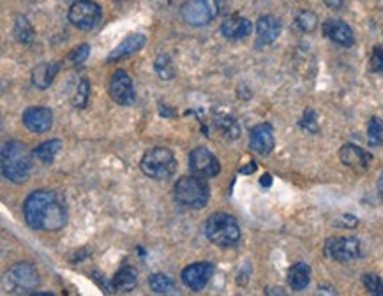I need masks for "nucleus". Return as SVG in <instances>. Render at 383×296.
<instances>
[{"mask_svg": "<svg viewBox=\"0 0 383 296\" xmlns=\"http://www.w3.org/2000/svg\"><path fill=\"white\" fill-rule=\"evenodd\" d=\"M371 67H373V71H375V73L382 74V76H383V50L380 48V46H376V48L373 50Z\"/></svg>", "mask_w": 383, "mask_h": 296, "instance_id": "33", "label": "nucleus"}, {"mask_svg": "<svg viewBox=\"0 0 383 296\" xmlns=\"http://www.w3.org/2000/svg\"><path fill=\"white\" fill-rule=\"evenodd\" d=\"M212 265L210 263H194L182 270V282L193 291H200L207 286L208 279L212 275Z\"/></svg>", "mask_w": 383, "mask_h": 296, "instance_id": "14", "label": "nucleus"}, {"mask_svg": "<svg viewBox=\"0 0 383 296\" xmlns=\"http://www.w3.org/2000/svg\"><path fill=\"white\" fill-rule=\"evenodd\" d=\"M295 22H297V27L302 32H312L318 25L317 15L311 11H301L297 15V20H295Z\"/></svg>", "mask_w": 383, "mask_h": 296, "instance_id": "27", "label": "nucleus"}, {"mask_svg": "<svg viewBox=\"0 0 383 296\" xmlns=\"http://www.w3.org/2000/svg\"><path fill=\"white\" fill-rule=\"evenodd\" d=\"M205 237L217 247H231L240 238V228L231 215L217 212L205 222Z\"/></svg>", "mask_w": 383, "mask_h": 296, "instance_id": "3", "label": "nucleus"}, {"mask_svg": "<svg viewBox=\"0 0 383 296\" xmlns=\"http://www.w3.org/2000/svg\"><path fill=\"white\" fill-rule=\"evenodd\" d=\"M324 34L331 39V41H334L335 45L346 46V48L354 46L355 43L354 30L346 25L345 22H341V20H328V22H325Z\"/></svg>", "mask_w": 383, "mask_h": 296, "instance_id": "15", "label": "nucleus"}, {"mask_svg": "<svg viewBox=\"0 0 383 296\" xmlns=\"http://www.w3.org/2000/svg\"><path fill=\"white\" fill-rule=\"evenodd\" d=\"M368 141L371 147H380L383 145V124L382 120L373 117L368 126Z\"/></svg>", "mask_w": 383, "mask_h": 296, "instance_id": "26", "label": "nucleus"}, {"mask_svg": "<svg viewBox=\"0 0 383 296\" xmlns=\"http://www.w3.org/2000/svg\"><path fill=\"white\" fill-rule=\"evenodd\" d=\"M143 46H145V36H143V34H131V36H127L126 39L110 53L106 60H108V62H115V60L126 59V57L140 52Z\"/></svg>", "mask_w": 383, "mask_h": 296, "instance_id": "18", "label": "nucleus"}, {"mask_svg": "<svg viewBox=\"0 0 383 296\" xmlns=\"http://www.w3.org/2000/svg\"><path fill=\"white\" fill-rule=\"evenodd\" d=\"M224 0H187L182 6V18L191 27H203L221 13Z\"/></svg>", "mask_w": 383, "mask_h": 296, "instance_id": "6", "label": "nucleus"}, {"mask_svg": "<svg viewBox=\"0 0 383 296\" xmlns=\"http://www.w3.org/2000/svg\"><path fill=\"white\" fill-rule=\"evenodd\" d=\"M260 184L263 185V187H270V184H272L270 175H263V177H261V180H260Z\"/></svg>", "mask_w": 383, "mask_h": 296, "instance_id": "36", "label": "nucleus"}, {"mask_svg": "<svg viewBox=\"0 0 383 296\" xmlns=\"http://www.w3.org/2000/svg\"><path fill=\"white\" fill-rule=\"evenodd\" d=\"M256 34L260 45H270L281 34L280 20L274 16H261L256 23Z\"/></svg>", "mask_w": 383, "mask_h": 296, "instance_id": "19", "label": "nucleus"}, {"mask_svg": "<svg viewBox=\"0 0 383 296\" xmlns=\"http://www.w3.org/2000/svg\"><path fill=\"white\" fill-rule=\"evenodd\" d=\"M208 185L201 177H184L175 184V200L182 207L203 208L208 203Z\"/></svg>", "mask_w": 383, "mask_h": 296, "instance_id": "5", "label": "nucleus"}, {"mask_svg": "<svg viewBox=\"0 0 383 296\" xmlns=\"http://www.w3.org/2000/svg\"><path fill=\"white\" fill-rule=\"evenodd\" d=\"M23 215L32 230L59 231L66 226L67 210L62 198L50 191H36L23 205Z\"/></svg>", "mask_w": 383, "mask_h": 296, "instance_id": "1", "label": "nucleus"}, {"mask_svg": "<svg viewBox=\"0 0 383 296\" xmlns=\"http://www.w3.org/2000/svg\"><path fill=\"white\" fill-rule=\"evenodd\" d=\"M217 126H219V129L223 131V133L226 134L230 140H237V138L240 136V129H238V124L235 122L233 119H230V117H223V119L217 122Z\"/></svg>", "mask_w": 383, "mask_h": 296, "instance_id": "28", "label": "nucleus"}, {"mask_svg": "<svg viewBox=\"0 0 383 296\" xmlns=\"http://www.w3.org/2000/svg\"><path fill=\"white\" fill-rule=\"evenodd\" d=\"M138 284V275L136 272L131 267H124L122 270L117 272V275L112 281V288L115 289L117 293H129L136 288Z\"/></svg>", "mask_w": 383, "mask_h": 296, "instance_id": "22", "label": "nucleus"}, {"mask_svg": "<svg viewBox=\"0 0 383 296\" xmlns=\"http://www.w3.org/2000/svg\"><path fill=\"white\" fill-rule=\"evenodd\" d=\"M250 147L258 156H268L274 150V131L270 124H260L251 131Z\"/></svg>", "mask_w": 383, "mask_h": 296, "instance_id": "13", "label": "nucleus"}, {"mask_svg": "<svg viewBox=\"0 0 383 296\" xmlns=\"http://www.w3.org/2000/svg\"><path fill=\"white\" fill-rule=\"evenodd\" d=\"M189 170L196 177L214 178L219 173L221 166L219 161L216 159V156L210 150H207L203 147H198L189 154Z\"/></svg>", "mask_w": 383, "mask_h": 296, "instance_id": "9", "label": "nucleus"}, {"mask_svg": "<svg viewBox=\"0 0 383 296\" xmlns=\"http://www.w3.org/2000/svg\"><path fill=\"white\" fill-rule=\"evenodd\" d=\"M108 92L110 97H112L117 104L129 106V104L134 103L133 80H131V76L126 71H115V73H113L112 80H110Z\"/></svg>", "mask_w": 383, "mask_h": 296, "instance_id": "11", "label": "nucleus"}, {"mask_svg": "<svg viewBox=\"0 0 383 296\" xmlns=\"http://www.w3.org/2000/svg\"><path fill=\"white\" fill-rule=\"evenodd\" d=\"M140 166L147 177L154 178V180H168L171 175L175 173L177 161L171 150L164 147H156L147 150Z\"/></svg>", "mask_w": 383, "mask_h": 296, "instance_id": "4", "label": "nucleus"}, {"mask_svg": "<svg viewBox=\"0 0 383 296\" xmlns=\"http://www.w3.org/2000/svg\"><path fill=\"white\" fill-rule=\"evenodd\" d=\"M362 282H364L366 289H368L371 295H383V281L378 275L366 274L364 277H362Z\"/></svg>", "mask_w": 383, "mask_h": 296, "instance_id": "31", "label": "nucleus"}, {"mask_svg": "<svg viewBox=\"0 0 383 296\" xmlns=\"http://www.w3.org/2000/svg\"><path fill=\"white\" fill-rule=\"evenodd\" d=\"M59 67L60 66L57 62L39 64V66L34 67L32 71V83L41 90L48 89V87L53 83V80H55L57 73H59Z\"/></svg>", "mask_w": 383, "mask_h": 296, "instance_id": "20", "label": "nucleus"}, {"mask_svg": "<svg viewBox=\"0 0 383 296\" xmlns=\"http://www.w3.org/2000/svg\"><path fill=\"white\" fill-rule=\"evenodd\" d=\"M311 282V268L305 263H297L288 272V284L294 291H302Z\"/></svg>", "mask_w": 383, "mask_h": 296, "instance_id": "21", "label": "nucleus"}, {"mask_svg": "<svg viewBox=\"0 0 383 296\" xmlns=\"http://www.w3.org/2000/svg\"><path fill=\"white\" fill-rule=\"evenodd\" d=\"M15 36L20 43H23V45H29V43H32L34 29L25 16H18V18H16Z\"/></svg>", "mask_w": 383, "mask_h": 296, "instance_id": "24", "label": "nucleus"}, {"mask_svg": "<svg viewBox=\"0 0 383 296\" xmlns=\"http://www.w3.org/2000/svg\"><path fill=\"white\" fill-rule=\"evenodd\" d=\"M60 148H62V141L60 140L45 141V143H41L36 150H34V156H36V159L41 161V164L50 166V164H53V161H55Z\"/></svg>", "mask_w": 383, "mask_h": 296, "instance_id": "23", "label": "nucleus"}, {"mask_svg": "<svg viewBox=\"0 0 383 296\" xmlns=\"http://www.w3.org/2000/svg\"><path fill=\"white\" fill-rule=\"evenodd\" d=\"M254 170H256V164H254V163H250V166H247V168H242V173H254Z\"/></svg>", "mask_w": 383, "mask_h": 296, "instance_id": "37", "label": "nucleus"}, {"mask_svg": "<svg viewBox=\"0 0 383 296\" xmlns=\"http://www.w3.org/2000/svg\"><path fill=\"white\" fill-rule=\"evenodd\" d=\"M69 22L80 30H90L99 23L101 8L94 0H76L69 8Z\"/></svg>", "mask_w": 383, "mask_h": 296, "instance_id": "8", "label": "nucleus"}, {"mask_svg": "<svg viewBox=\"0 0 383 296\" xmlns=\"http://www.w3.org/2000/svg\"><path fill=\"white\" fill-rule=\"evenodd\" d=\"M23 126L32 133H46L53 126V113L52 110L43 106L27 108L23 111Z\"/></svg>", "mask_w": 383, "mask_h": 296, "instance_id": "12", "label": "nucleus"}, {"mask_svg": "<svg viewBox=\"0 0 383 296\" xmlns=\"http://www.w3.org/2000/svg\"><path fill=\"white\" fill-rule=\"evenodd\" d=\"M89 52H90V46L89 45L78 46V48H76L75 52L71 53V60L75 64H82L83 60H85L87 57H89Z\"/></svg>", "mask_w": 383, "mask_h": 296, "instance_id": "34", "label": "nucleus"}, {"mask_svg": "<svg viewBox=\"0 0 383 296\" xmlns=\"http://www.w3.org/2000/svg\"><path fill=\"white\" fill-rule=\"evenodd\" d=\"M89 94H90V83L89 80L83 78L82 82H80L78 90H76V96H75V106L76 108H85L87 106V101H89Z\"/></svg>", "mask_w": 383, "mask_h": 296, "instance_id": "30", "label": "nucleus"}, {"mask_svg": "<svg viewBox=\"0 0 383 296\" xmlns=\"http://www.w3.org/2000/svg\"><path fill=\"white\" fill-rule=\"evenodd\" d=\"M253 30V25L247 18H242V16H230L223 22L221 25V34H223L226 39H244L247 37Z\"/></svg>", "mask_w": 383, "mask_h": 296, "instance_id": "17", "label": "nucleus"}, {"mask_svg": "<svg viewBox=\"0 0 383 296\" xmlns=\"http://www.w3.org/2000/svg\"><path fill=\"white\" fill-rule=\"evenodd\" d=\"M301 126L304 127L309 133H318V124H317V113L312 110H308L304 113V119H302Z\"/></svg>", "mask_w": 383, "mask_h": 296, "instance_id": "32", "label": "nucleus"}, {"mask_svg": "<svg viewBox=\"0 0 383 296\" xmlns=\"http://www.w3.org/2000/svg\"><path fill=\"white\" fill-rule=\"evenodd\" d=\"M156 71L163 80L173 78V67H171L170 57L168 55H159V59L156 60Z\"/></svg>", "mask_w": 383, "mask_h": 296, "instance_id": "29", "label": "nucleus"}, {"mask_svg": "<svg viewBox=\"0 0 383 296\" xmlns=\"http://www.w3.org/2000/svg\"><path fill=\"white\" fill-rule=\"evenodd\" d=\"M39 274L38 270L29 263H18L6 274L4 286L9 293H27L38 288Z\"/></svg>", "mask_w": 383, "mask_h": 296, "instance_id": "7", "label": "nucleus"}, {"mask_svg": "<svg viewBox=\"0 0 383 296\" xmlns=\"http://www.w3.org/2000/svg\"><path fill=\"white\" fill-rule=\"evenodd\" d=\"M339 157H341L342 164L354 168V170H357V171L368 170L369 164H371V161H373L371 154L366 152V150H362L361 147H357V145H352V143L345 145V147L341 148Z\"/></svg>", "mask_w": 383, "mask_h": 296, "instance_id": "16", "label": "nucleus"}, {"mask_svg": "<svg viewBox=\"0 0 383 296\" xmlns=\"http://www.w3.org/2000/svg\"><path fill=\"white\" fill-rule=\"evenodd\" d=\"M324 2L331 9H339L342 6V2H345V0H324Z\"/></svg>", "mask_w": 383, "mask_h": 296, "instance_id": "35", "label": "nucleus"}, {"mask_svg": "<svg viewBox=\"0 0 383 296\" xmlns=\"http://www.w3.org/2000/svg\"><path fill=\"white\" fill-rule=\"evenodd\" d=\"M325 252L335 261L348 263L361 256V244L357 238H331L325 245Z\"/></svg>", "mask_w": 383, "mask_h": 296, "instance_id": "10", "label": "nucleus"}, {"mask_svg": "<svg viewBox=\"0 0 383 296\" xmlns=\"http://www.w3.org/2000/svg\"><path fill=\"white\" fill-rule=\"evenodd\" d=\"M378 193H380V196L383 198V175H382V178H380V182H378Z\"/></svg>", "mask_w": 383, "mask_h": 296, "instance_id": "38", "label": "nucleus"}, {"mask_svg": "<svg viewBox=\"0 0 383 296\" xmlns=\"http://www.w3.org/2000/svg\"><path fill=\"white\" fill-rule=\"evenodd\" d=\"M149 284H150V288H152V291L157 293V295H166V293L173 291V281H171V279L164 274L152 275L149 281Z\"/></svg>", "mask_w": 383, "mask_h": 296, "instance_id": "25", "label": "nucleus"}, {"mask_svg": "<svg viewBox=\"0 0 383 296\" xmlns=\"http://www.w3.org/2000/svg\"><path fill=\"white\" fill-rule=\"evenodd\" d=\"M32 170V157L22 141H8L2 148V175L13 184H22Z\"/></svg>", "mask_w": 383, "mask_h": 296, "instance_id": "2", "label": "nucleus"}]
</instances>
